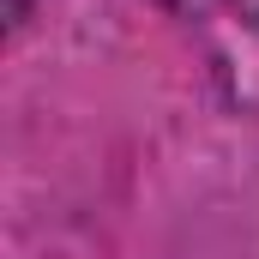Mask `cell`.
<instances>
[{"label": "cell", "instance_id": "6da1fadb", "mask_svg": "<svg viewBox=\"0 0 259 259\" xmlns=\"http://www.w3.org/2000/svg\"><path fill=\"white\" fill-rule=\"evenodd\" d=\"M157 6H169V12H181V18H205V12H235L247 30L259 36V0H157Z\"/></svg>", "mask_w": 259, "mask_h": 259}, {"label": "cell", "instance_id": "7a4b0ae2", "mask_svg": "<svg viewBox=\"0 0 259 259\" xmlns=\"http://www.w3.org/2000/svg\"><path fill=\"white\" fill-rule=\"evenodd\" d=\"M24 12H30V0H12V24H18V18H24Z\"/></svg>", "mask_w": 259, "mask_h": 259}]
</instances>
